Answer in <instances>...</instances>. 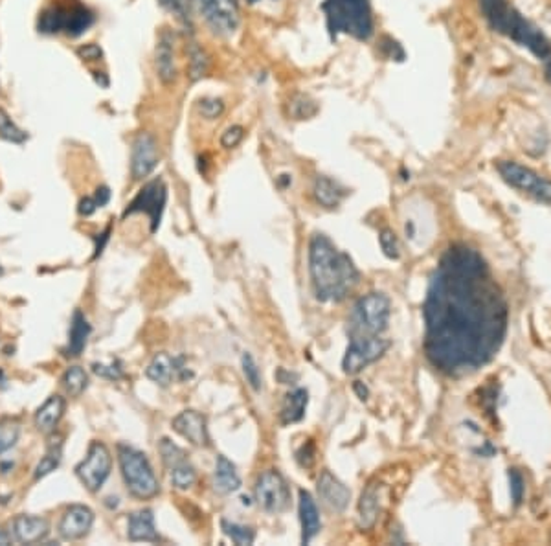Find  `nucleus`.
I'll return each mask as SVG.
<instances>
[{
    "instance_id": "1",
    "label": "nucleus",
    "mask_w": 551,
    "mask_h": 546,
    "mask_svg": "<svg viewBox=\"0 0 551 546\" xmlns=\"http://www.w3.org/2000/svg\"><path fill=\"white\" fill-rule=\"evenodd\" d=\"M423 317L426 359L445 375L461 378L502 348L508 302L485 260L467 245H452L430 278Z\"/></svg>"
},
{
    "instance_id": "2",
    "label": "nucleus",
    "mask_w": 551,
    "mask_h": 546,
    "mask_svg": "<svg viewBox=\"0 0 551 546\" xmlns=\"http://www.w3.org/2000/svg\"><path fill=\"white\" fill-rule=\"evenodd\" d=\"M309 273L320 302H342L361 282L349 254L339 251L324 234H314L309 241Z\"/></svg>"
},
{
    "instance_id": "3",
    "label": "nucleus",
    "mask_w": 551,
    "mask_h": 546,
    "mask_svg": "<svg viewBox=\"0 0 551 546\" xmlns=\"http://www.w3.org/2000/svg\"><path fill=\"white\" fill-rule=\"evenodd\" d=\"M489 26L518 46L527 48L540 61L551 59V43L542 31L509 4V0H478Z\"/></svg>"
},
{
    "instance_id": "4",
    "label": "nucleus",
    "mask_w": 551,
    "mask_h": 546,
    "mask_svg": "<svg viewBox=\"0 0 551 546\" xmlns=\"http://www.w3.org/2000/svg\"><path fill=\"white\" fill-rule=\"evenodd\" d=\"M321 11L326 14L331 39H336L340 34L351 35L356 41H369L374 37L371 0H324Z\"/></svg>"
},
{
    "instance_id": "5",
    "label": "nucleus",
    "mask_w": 551,
    "mask_h": 546,
    "mask_svg": "<svg viewBox=\"0 0 551 546\" xmlns=\"http://www.w3.org/2000/svg\"><path fill=\"white\" fill-rule=\"evenodd\" d=\"M94 21V14L79 0H53L39 14L37 30L48 35L66 34L70 37H79Z\"/></svg>"
},
{
    "instance_id": "6",
    "label": "nucleus",
    "mask_w": 551,
    "mask_h": 546,
    "mask_svg": "<svg viewBox=\"0 0 551 546\" xmlns=\"http://www.w3.org/2000/svg\"><path fill=\"white\" fill-rule=\"evenodd\" d=\"M118 462L122 469L123 484L133 497L140 500H148L160 493L155 471L149 464L148 456L142 451L129 445L118 447Z\"/></svg>"
},
{
    "instance_id": "7",
    "label": "nucleus",
    "mask_w": 551,
    "mask_h": 546,
    "mask_svg": "<svg viewBox=\"0 0 551 546\" xmlns=\"http://www.w3.org/2000/svg\"><path fill=\"white\" fill-rule=\"evenodd\" d=\"M391 303L384 293H369L359 298L349 317V335H381L390 322Z\"/></svg>"
},
{
    "instance_id": "8",
    "label": "nucleus",
    "mask_w": 551,
    "mask_h": 546,
    "mask_svg": "<svg viewBox=\"0 0 551 546\" xmlns=\"http://www.w3.org/2000/svg\"><path fill=\"white\" fill-rule=\"evenodd\" d=\"M500 177L504 178L511 188L524 191L533 199L544 204H551V181L538 175L527 166H522L515 161H500L496 164Z\"/></svg>"
},
{
    "instance_id": "9",
    "label": "nucleus",
    "mask_w": 551,
    "mask_h": 546,
    "mask_svg": "<svg viewBox=\"0 0 551 546\" xmlns=\"http://www.w3.org/2000/svg\"><path fill=\"white\" fill-rule=\"evenodd\" d=\"M390 348V343L381 335H349L346 355L342 359V368L347 375L362 372L366 366L381 359Z\"/></svg>"
},
{
    "instance_id": "10",
    "label": "nucleus",
    "mask_w": 551,
    "mask_h": 546,
    "mask_svg": "<svg viewBox=\"0 0 551 546\" xmlns=\"http://www.w3.org/2000/svg\"><path fill=\"white\" fill-rule=\"evenodd\" d=\"M113 469V456L109 447L101 442H92L87 456L76 465V477L91 493H98L107 482Z\"/></svg>"
},
{
    "instance_id": "11",
    "label": "nucleus",
    "mask_w": 551,
    "mask_h": 546,
    "mask_svg": "<svg viewBox=\"0 0 551 546\" xmlns=\"http://www.w3.org/2000/svg\"><path fill=\"white\" fill-rule=\"evenodd\" d=\"M193 9L219 35H234L239 28V0H191Z\"/></svg>"
},
{
    "instance_id": "12",
    "label": "nucleus",
    "mask_w": 551,
    "mask_h": 546,
    "mask_svg": "<svg viewBox=\"0 0 551 546\" xmlns=\"http://www.w3.org/2000/svg\"><path fill=\"white\" fill-rule=\"evenodd\" d=\"M168 201V188L160 177L153 178L148 184H143L142 190L136 193V197L127 204L123 217L135 216V213H145L151 221V232L155 234L160 226L162 213Z\"/></svg>"
},
{
    "instance_id": "13",
    "label": "nucleus",
    "mask_w": 551,
    "mask_h": 546,
    "mask_svg": "<svg viewBox=\"0 0 551 546\" xmlns=\"http://www.w3.org/2000/svg\"><path fill=\"white\" fill-rule=\"evenodd\" d=\"M254 495H256L257 504L269 513H282L291 506L289 484L282 477V472H278L276 469L261 472L254 485Z\"/></svg>"
},
{
    "instance_id": "14",
    "label": "nucleus",
    "mask_w": 551,
    "mask_h": 546,
    "mask_svg": "<svg viewBox=\"0 0 551 546\" xmlns=\"http://www.w3.org/2000/svg\"><path fill=\"white\" fill-rule=\"evenodd\" d=\"M160 162L158 143L151 133H138L130 151V173L135 181L149 177Z\"/></svg>"
},
{
    "instance_id": "15",
    "label": "nucleus",
    "mask_w": 551,
    "mask_h": 546,
    "mask_svg": "<svg viewBox=\"0 0 551 546\" xmlns=\"http://www.w3.org/2000/svg\"><path fill=\"white\" fill-rule=\"evenodd\" d=\"M92 525H94V512L91 507L83 506V504H72L63 513L57 530L65 541H79V539L87 537Z\"/></svg>"
},
{
    "instance_id": "16",
    "label": "nucleus",
    "mask_w": 551,
    "mask_h": 546,
    "mask_svg": "<svg viewBox=\"0 0 551 546\" xmlns=\"http://www.w3.org/2000/svg\"><path fill=\"white\" fill-rule=\"evenodd\" d=\"M175 433H178L184 440L197 447L210 445V434L206 418L197 410H184L180 412L173 421H171Z\"/></svg>"
},
{
    "instance_id": "17",
    "label": "nucleus",
    "mask_w": 551,
    "mask_h": 546,
    "mask_svg": "<svg viewBox=\"0 0 551 546\" xmlns=\"http://www.w3.org/2000/svg\"><path fill=\"white\" fill-rule=\"evenodd\" d=\"M177 373L180 379H186L187 375H190V373L186 372V368L182 366V357L175 359V357L168 355L165 351H160V353L153 357L149 366L145 368L148 379H151L153 383H157V385L160 386L171 385Z\"/></svg>"
},
{
    "instance_id": "18",
    "label": "nucleus",
    "mask_w": 551,
    "mask_h": 546,
    "mask_svg": "<svg viewBox=\"0 0 551 546\" xmlns=\"http://www.w3.org/2000/svg\"><path fill=\"white\" fill-rule=\"evenodd\" d=\"M50 533V522L44 517L17 515L11 522V535L22 545L43 542Z\"/></svg>"
},
{
    "instance_id": "19",
    "label": "nucleus",
    "mask_w": 551,
    "mask_h": 546,
    "mask_svg": "<svg viewBox=\"0 0 551 546\" xmlns=\"http://www.w3.org/2000/svg\"><path fill=\"white\" fill-rule=\"evenodd\" d=\"M318 495L334 512H344L351 499V491L334 475H331V471H321L318 478Z\"/></svg>"
},
{
    "instance_id": "20",
    "label": "nucleus",
    "mask_w": 551,
    "mask_h": 546,
    "mask_svg": "<svg viewBox=\"0 0 551 546\" xmlns=\"http://www.w3.org/2000/svg\"><path fill=\"white\" fill-rule=\"evenodd\" d=\"M298 510H299V522H302V542L309 545L320 533L321 528V519L320 512H318V506L314 502L313 495L305 490H299V500H298Z\"/></svg>"
},
{
    "instance_id": "21",
    "label": "nucleus",
    "mask_w": 551,
    "mask_h": 546,
    "mask_svg": "<svg viewBox=\"0 0 551 546\" xmlns=\"http://www.w3.org/2000/svg\"><path fill=\"white\" fill-rule=\"evenodd\" d=\"M155 63H157V74L164 85H173L177 81V63H175V48L173 35L170 31H162L160 39L155 52Z\"/></svg>"
},
{
    "instance_id": "22",
    "label": "nucleus",
    "mask_w": 551,
    "mask_h": 546,
    "mask_svg": "<svg viewBox=\"0 0 551 546\" xmlns=\"http://www.w3.org/2000/svg\"><path fill=\"white\" fill-rule=\"evenodd\" d=\"M66 401L63 395H50V398L35 412V427L43 434H52L65 414Z\"/></svg>"
},
{
    "instance_id": "23",
    "label": "nucleus",
    "mask_w": 551,
    "mask_h": 546,
    "mask_svg": "<svg viewBox=\"0 0 551 546\" xmlns=\"http://www.w3.org/2000/svg\"><path fill=\"white\" fill-rule=\"evenodd\" d=\"M127 537L133 542L160 541V535L155 528V517H153L151 510H140V512L130 513L129 525H127Z\"/></svg>"
},
{
    "instance_id": "24",
    "label": "nucleus",
    "mask_w": 551,
    "mask_h": 546,
    "mask_svg": "<svg viewBox=\"0 0 551 546\" xmlns=\"http://www.w3.org/2000/svg\"><path fill=\"white\" fill-rule=\"evenodd\" d=\"M347 190L344 186H340L339 182L333 181V178L326 177V175H318L314 178L313 184V196L320 206L324 208H336L342 199L346 197Z\"/></svg>"
},
{
    "instance_id": "25",
    "label": "nucleus",
    "mask_w": 551,
    "mask_h": 546,
    "mask_svg": "<svg viewBox=\"0 0 551 546\" xmlns=\"http://www.w3.org/2000/svg\"><path fill=\"white\" fill-rule=\"evenodd\" d=\"M91 324H88L87 317L83 315L81 311H74V317H72V324H70V335H68V344L63 350L66 357H79L87 346V340L91 337Z\"/></svg>"
},
{
    "instance_id": "26",
    "label": "nucleus",
    "mask_w": 551,
    "mask_h": 546,
    "mask_svg": "<svg viewBox=\"0 0 551 546\" xmlns=\"http://www.w3.org/2000/svg\"><path fill=\"white\" fill-rule=\"evenodd\" d=\"M213 487L221 495L234 493V491H237L239 487H241V478H239L237 469H235V465L232 464L230 460L222 455H219L217 460H215Z\"/></svg>"
},
{
    "instance_id": "27",
    "label": "nucleus",
    "mask_w": 551,
    "mask_h": 546,
    "mask_svg": "<svg viewBox=\"0 0 551 546\" xmlns=\"http://www.w3.org/2000/svg\"><path fill=\"white\" fill-rule=\"evenodd\" d=\"M379 487L371 482L366 485V490L362 491L361 500H359V526L362 530H371L377 522L379 517Z\"/></svg>"
},
{
    "instance_id": "28",
    "label": "nucleus",
    "mask_w": 551,
    "mask_h": 546,
    "mask_svg": "<svg viewBox=\"0 0 551 546\" xmlns=\"http://www.w3.org/2000/svg\"><path fill=\"white\" fill-rule=\"evenodd\" d=\"M307 403H309V394L305 388H294L292 392H289V394L285 395V399H283L282 412H279L282 423L291 425L304 420Z\"/></svg>"
},
{
    "instance_id": "29",
    "label": "nucleus",
    "mask_w": 551,
    "mask_h": 546,
    "mask_svg": "<svg viewBox=\"0 0 551 546\" xmlns=\"http://www.w3.org/2000/svg\"><path fill=\"white\" fill-rule=\"evenodd\" d=\"M210 66H212L210 54L199 43L190 41V44H187V78H190V81L195 83L206 78Z\"/></svg>"
},
{
    "instance_id": "30",
    "label": "nucleus",
    "mask_w": 551,
    "mask_h": 546,
    "mask_svg": "<svg viewBox=\"0 0 551 546\" xmlns=\"http://www.w3.org/2000/svg\"><path fill=\"white\" fill-rule=\"evenodd\" d=\"M63 388L70 398H79L83 392L87 390L88 386V375L81 366H70L65 373H63Z\"/></svg>"
},
{
    "instance_id": "31",
    "label": "nucleus",
    "mask_w": 551,
    "mask_h": 546,
    "mask_svg": "<svg viewBox=\"0 0 551 546\" xmlns=\"http://www.w3.org/2000/svg\"><path fill=\"white\" fill-rule=\"evenodd\" d=\"M21 436V420L19 418H2L0 420V455L14 449Z\"/></svg>"
},
{
    "instance_id": "32",
    "label": "nucleus",
    "mask_w": 551,
    "mask_h": 546,
    "mask_svg": "<svg viewBox=\"0 0 551 546\" xmlns=\"http://www.w3.org/2000/svg\"><path fill=\"white\" fill-rule=\"evenodd\" d=\"M61 458H63V447L61 443H52V445L48 447V451L46 455L41 458V462L37 464V467H35V472H34V478L35 480H41V478L48 477L50 472L56 471L57 467H59V464H61Z\"/></svg>"
},
{
    "instance_id": "33",
    "label": "nucleus",
    "mask_w": 551,
    "mask_h": 546,
    "mask_svg": "<svg viewBox=\"0 0 551 546\" xmlns=\"http://www.w3.org/2000/svg\"><path fill=\"white\" fill-rule=\"evenodd\" d=\"M170 480L173 484L175 490L186 491L190 490L191 485L195 484L197 480V472L195 467L190 464V462H182V464H178L177 467L170 469Z\"/></svg>"
},
{
    "instance_id": "34",
    "label": "nucleus",
    "mask_w": 551,
    "mask_h": 546,
    "mask_svg": "<svg viewBox=\"0 0 551 546\" xmlns=\"http://www.w3.org/2000/svg\"><path fill=\"white\" fill-rule=\"evenodd\" d=\"M289 111H291V116L294 120H309V118H313L318 113V105L309 96L296 94L289 101Z\"/></svg>"
},
{
    "instance_id": "35",
    "label": "nucleus",
    "mask_w": 551,
    "mask_h": 546,
    "mask_svg": "<svg viewBox=\"0 0 551 546\" xmlns=\"http://www.w3.org/2000/svg\"><path fill=\"white\" fill-rule=\"evenodd\" d=\"M0 138L11 143H24L28 140L26 131H22L2 107H0Z\"/></svg>"
},
{
    "instance_id": "36",
    "label": "nucleus",
    "mask_w": 551,
    "mask_h": 546,
    "mask_svg": "<svg viewBox=\"0 0 551 546\" xmlns=\"http://www.w3.org/2000/svg\"><path fill=\"white\" fill-rule=\"evenodd\" d=\"M221 528L222 532L235 542V545L241 546H248L252 545L254 539H256V532L252 528H248V526L237 525V522H230V520L222 519L221 520Z\"/></svg>"
},
{
    "instance_id": "37",
    "label": "nucleus",
    "mask_w": 551,
    "mask_h": 546,
    "mask_svg": "<svg viewBox=\"0 0 551 546\" xmlns=\"http://www.w3.org/2000/svg\"><path fill=\"white\" fill-rule=\"evenodd\" d=\"M158 449H160L162 462H164V465L168 469L177 467L178 464H182V462H186L187 460L184 449H180V447H178L177 443L171 442L170 438H162Z\"/></svg>"
},
{
    "instance_id": "38",
    "label": "nucleus",
    "mask_w": 551,
    "mask_h": 546,
    "mask_svg": "<svg viewBox=\"0 0 551 546\" xmlns=\"http://www.w3.org/2000/svg\"><path fill=\"white\" fill-rule=\"evenodd\" d=\"M158 2H160L162 8L171 11L178 21H182L184 24H190L191 26V17L195 14L191 0H158Z\"/></svg>"
},
{
    "instance_id": "39",
    "label": "nucleus",
    "mask_w": 551,
    "mask_h": 546,
    "mask_svg": "<svg viewBox=\"0 0 551 546\" xmlns=\"http://www.w3.org/2000/svg\"><path fill=\"white\" fill-rule=\"evenodd\" d=\"M241 366H243V373L244 378H247L248 385L252 386L254 390H261V385H263V383H261V372L250 353H243V357H241Z\"/></svg>"
},
{
    "instance_id": "40",
    "label": "nucleus",
    "mask_w": 551,
    "mask_h": 546,
    "mask_svg": "<svg viewBox=\"0 0 551 546\" xmlns=\"http://www.w3.org/2000/svg\"><path fill=\"white\" fill-rule=\"evenodd\" d=\"M197 107L206 120H215L225 113V101L219 100V98H202V100H199Z\"/></svg>"
},
{
    "instance_id": "41",
    "label": "nucleus",
    "mask_w": 551,
    "mask_h": 546,
    "mask_svg": "<svg viewBox=\"0 0 551 546\" xmlns=\"http://www.w3.org/2000/svg\"><path fill=\"white\" fill-rule=\"evenodd\" d=\"M379 243H381L384 256L390 258V260H399V243H397V236L391 230H382L379 234Z\"/></svg>"
},
{
    "instance_id": "42",
    "label": "nucleus",
    "mask_w": 551,
    "mask_h": 546,
    "mask_svg": "<svg viewBox=\"0 0 551 546\" xmlns=\"http://www.w3.org/2000/svg\"><path fill=\"white\" fill-rule=\"evenodd\" d=\"M92 372L96 375H100L103 379H109V381H118V379L123 378V368L122 364L113 363V364H103V363H94L92 364Z\"/></svg>"
},
{
    "instance_id": "43",
    "label": "nucleus",
    "mask_w": 551,
    "mask_h": 546,
    "mask_svg": "<svg viewBox=\"0 0 551 546\" xmlns=\"http://www.w3.org/2000/svg\"><path fill=\"white\" fill-rule=\"evenodd\" d=\"M509 485H511V499L515 506H520L524 499V478L517 469H509Z\"/></svg>"
},
{
    "instance_id": "44",
    "label": "nucleus",
    "mask_w": 551,
    "mask_h": 546,
    "mask_svg": "<svg viewBox=\"0 0 551 546\" xmlns=\"http://www.w3.org/2000/svg\"><path fill=\"white\" fill-rule=\"evenodd\" d=\"M244 138V129L241 126H230L228 129L222 133L221 136V146L225 149H232L237 148L239 143L243 142Z\"/></svg>"
},
{
    "instance_id": "45",
    "label": "nucleus",
    "mask_w": 551,
    "mask_h": 546,
    "mask_svg": "<svg viewBox=\"0 0 551 546\" xmlns=\"http://www.w3.org/2000/svg\"><path fill=\"white\" fill-rule=\"evenodd\" d=\"M296 460H298L299 467H313L314 460H316V447H314V443L311 442V440H309L307 443H304V445L296 451Z\"/></svg>"
},
{
    "instance_id": "46",
    "label": "nucleus",
    "mask_w": 551,
    "mask_h": 546,
    "mask_svg": "<svg viewBox=\"0 0 551 546\" xmlns=\"http://www.w3.org/2000/svg\"><path fill=\"white\" fill-rule=\"evenodd\" d=\"M381 52L382 56H386L388 59L393 61H403L404 59V50L397 41H393L391 37H382L381 39Z\"/></svg>"
},
{
    "instance_id": "47",
    "label": "nucleus",
    "mask_w": 551,
    "mask_h": 546,
    "mask_svg": "<svg viewBox=\"0 0 551 546\" xmlns=\"http://www.w3.org/2000/svg\"><path fill=\"white\" fill-rule=\"evenodd\" d=\"M76 54H78L83 61H101V57H103V50L94 43L81 44V46L76 50Z\"/></svg>"
},
{
    "instance_id": "48",
    "label": "nucleus",
    "mask_w": 551,
    "mask_h": 546,
    "mask_svg": "<svg viewBox=\"0 0 551 546\" xmlns=\"http://www.w3.org/2000/svg\"><path fill=\"white\" fill-rule=\"evenodd\" d=\"M96 210H98V204H96L94 197H83V199L79 201V204H78L79 216L88 217V216H92Z\"/></svg>"
},
{
    "instance_id": "49",
    "label": "nucleus",
    "mask_w": 551,
    "mask_h": 546,
    "mask_svg": "<svg viewBox=\"0 0 551 546\" xmlns=\"http://www.w3.org/2000/svg\"><path fill=\"white\" fill-rule=\"evenodd\" d=\"M94 201L96 204H98V208H101V206H105V204L109 203L110 201V190L107 186H100L98 190H96V196H94Z\"/></svg>"
},
{
    "instance_id": "50",
    "label": "nucleus",
    "mask_w": 551,
    "mask_h": 546,
    "mask_svg": "<svg viewBox=\"0 0 551 546\" xmlns=\"http://www.w3.org/2000/svg\"><path fill=\"white\" fill-rule=\"evenodd\" d=\"M109 232H110V228H107V230H105V232H103V234H100V236H101L100 239H96L94 260H96V258H98V256H101V252H103V248H105V243L109 241Z\"/></svg>"
},
{
    "instance_id": "51",
    "label": "nucleus",
    "mask_w": 551,
    "mask_h": 546,
    "mask_svg": "<svg viewBox=\"0 0 551 546\" xmlns=\"http://www.w3.org/2000/svg\"><path fill=\"white\" fill-rule=\"evenodd\" d=\"M353 390L356 392V395L364 401V399H368L369 395V390H368V386H364V383L362 381H355L353 383Z\"/></svg>"
},
{
    "instance_id": "52",
    "label": "nucleus",
    "mask_w": 551,
    "mask_h": 546,
    "mask_svg": "<svg viewBox=\"0 0 551 546\" xmlns=\"http://www.w3.org/2000/svg\"><path fill=\"white\" fill-rule=\"evenodd\" d=\"M11 542V533L4 532V530H0V546L9 545Z\"/></svg>"
},
{
    "instance_id": "53",
    "label": "nucleus",
    "mask_w": 551,
    "mask_h": 546,
    "mask_svg": "<svg viewBox=\"0 0 551 546\" xmlns=\"http://www.w3.org/2000/svg\"><path fill=\"white\" fill-rule=\"evenodd\" d=\"M278 181H279V184H282V186L285 188L287 184H291V181H292V178H291V175H279V178H278Z\"/></svg>"
},
{
    "instance_id": "54",
    "label": "nucleus",
    "mask_w": 551,
    "mask_h": 546,
    "mask_svg": "<svg viewBox=\"0 0 551 546\" xmlns=\"http://www.w3.org/2000/svg\"><path fill=\"white\" fill-rule=\"evenodd\" d=\"M546 79L551 83V59L546 61Z\"/></svg>"
},
{
    "instance_id": "55",
    "label": "nucleus",
    "mask_w": 551,
    "mask_h": 546,
    "mask_svg": "<svg viewBox=\"0 0 551 546\" xmlns=\"http://www.w3.org/2000/svg\"><path fill=\"white\" fill-rule=\"evenodd\" d=\"M248 2H250V4H256L257 0H248Z\"/></svg>"
},
{
    "instance_id": "56",
    "label": "nucleus",
    "mask_w": 551,
    "mask_h": 546,
    "mask_svg": "<svg viewBox=\"0 0 551 546\" xmlns=\"http://www.w3.org/2000/svg\"><path fill=\"white\" fill-rule=\"evenodd\" d=\"M2 274H4V269H2V267H0V276H2Z\"/></svg>"
}]
</instances>
